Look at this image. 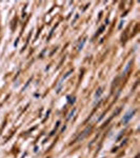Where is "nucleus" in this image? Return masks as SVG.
I'll use <instances>...</instances> for the list:
<instances>
[{"label": "nucleus", "mask_w": 140, "mask_h": 158, "mask_svg": "<svg viewBox=\"0 0 140 158\" xmlns=\"http://www.w3.org/2000/svg\"><path fill=\"white\" fill-rule=\"evenodd\" d=\"M90 130H91V127H87L83 132H82V134H80V136L76 139V141H80V140H82V139H84L86 136H87V134H89V132H90Z\"/></svg>", "instance_id": "nucleus-1"}, {"label": "nucleus", "mask_w": 140, "mask_h": 158, "mask_svg": "<svg viewBox=\"0 0 140 158\" xmlns=\"http://www.w3.org/2000/svg\"><path fill=\"white\" fill-rule=\"evenodd\" d=\"M133 114H134V112H133V113H129V114H126V115H125V117L123 118V123H126L127 121H129V120H130V118L133 116Z\"/></svg>", "instance_id": "nucleus-2"}, {"label": "nucleus", "mask_w": 140, "mask_h": 158, "mask_svg": "<svg viewBox=\"0 0 140 158\" xmlns=\"http://www.w3.org/2000/svg\"><path fill=\"white\" fill-rule=\"evenodd\" d=\"M100 94H101V89L97 90V93H96V97H97V96H100Z\"/></svg>", "instance_id": "nucleus-3"}]
</instances>
